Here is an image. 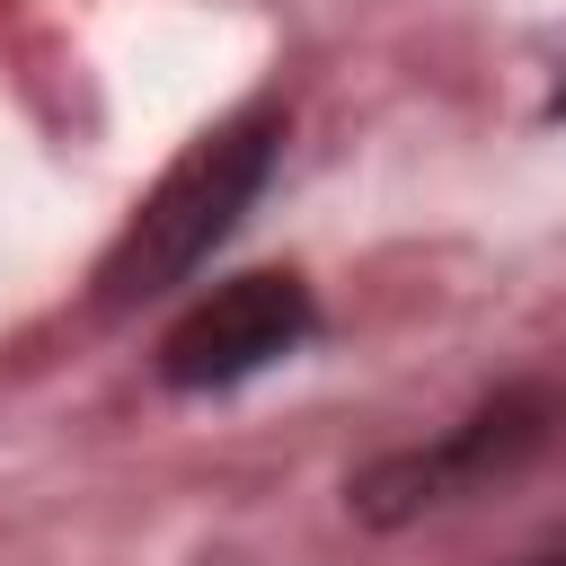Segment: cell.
<instances>
[{"label":"cell","mask_w":566,"mask_h":566,"mask_svg":"<svg viewBox=\"0 0 566 566\" xmlns=\"http://www.w3.org/2000/svg\"><path fill=\"white\" fill-rule=\"evenodd\" d=\"M522 566H566V548H539V557H522Z\"/></svg>","instance_id":"277c9868"},{"label":"cell","mask_w":566,"mask_h":566,"mask_svg":"<svg viewBox=\"0 0 566 566\" xmlns=\"http://www.w3.org/2000/svg\"><path fill=\"white\" fill-rule=\"evenodd\" d=\"M318 336V301L301 274H230L221 292H203L168 336H159V380L168 389H239L274 363H292Z\"/></svg>","instance_id":"3957f363"},{"label":"cell","mask_w":566,"mask_h":566,"mask_svg":"<svg viewBox=\"0 0 566 566\" xmlns=\"http://www.w3.org/2000/svg\"><path fill=\"white\" fill-rule=\"evenodd\" d=\"M274 159H283V106H248V115L212 124L203 142H186V159H168V177L133 203V221L97 256V310H142V301L177 292L265 195Z\"/></svg>","instance_id":"6da1fadb"},{"label":"cell","mask_w":566,"mask_h":566,"mask_svg":"<svg viewBox=\"0 0 566 566\" xmlns=\"http://www.w3.org/2000/svg\"><path fill=\"white\" fill-rule=\"evenodd\" d=\"M548 433H557V389L513 380V389H495L486 407H469L451 433L407 442V451H380L371 469H354L345 504H354V522H371V531H407V522H424V513H442V504L486 495L495 478H513Z\"/></svg>","instance_id":"7a4b0ae2"},{"label":"cell","mask_w":566,"mask_h":566,"mask_svg":"<svg viewBox=\"0 0 566 566\" xmlns=\"http://www.w3.org/2000/svg\"><path fill=\"white\" fill-rule=\"evenodd\" d=\"M548 115H566V80H557V97H548Z\"/></svg>","instance_id":"5b68a950"}]
</instances>
